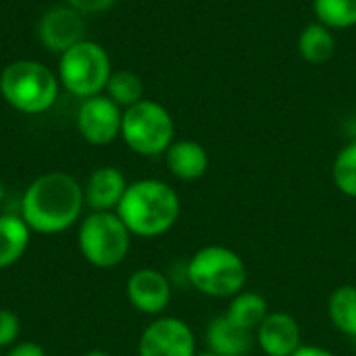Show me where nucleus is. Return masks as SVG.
<instances>
[{"label":"nucleus","mask_w":356,"mask_h":356,"mask_svg":"<svg viewBox=\"0 0 356 356\" xmlns=\"http://www.w3.org/2000/svg\"><path fill=\"white\" fill-rule=\"evenodd\" d=\"M58 77L40 60H13L0 73V94L19 113L42 115L58 98Z\"/></svg>","instance_id":"7ed1b4c3"},{"label":"nucleus","mask_w":356,"mask_h":356,"mask_svg":"<svg viewBox=\"0 0 356 356\" xmlns=\"http://www.w3.org/2000/svg\"><path fill=\"white\" fill-rule=\"evenodd\" d=\"M292 356H336L332 350L323 348V346H315V344H302Z\"/></svg>","instance_id":"a878e982"},{"label":"nucleus","mask_w":356,"mask_h":356,"mask_svg":"<svg viewBox=\"0 0 356 356\" xmlns=\"http://www.w3.org/2000/svg\"><path fill=\"white\" fill-rule=\"evenodd\" d=\"M181 202L177 192L161 179H140L127 186L117 215L131 236L159 238L179 219Z\"/></svg>","instance_id":"f03ea898"},{"label":"nucleus","mask_w":356,"mask_h":356,"mask_svg":"<svg viewBox=\"0 0 356 356\" xmlns=\"http://www.w3.org/2000/svg\"><path fill=\"white\" fill-rule=\"evenodd\" d=\"M190 286L209 298H234L246 286L248 271L242 257L219 244L202 246L186 267Z\"/></svg>","instance_id":"20e7f679"},{"label":"nucleus","mask_w":356,"mask_h":356,"mask_svg":"<svg viewBox=\"0 0 356 356\" xmlns=\"http://www.w3.org/2000/svg\"><path fill=\"white\" fill-rule=\"evenodd\" d=\"M79 250L98 269H111L125 261L131 246V232L117 211L92 213L79 227Z\"/></svg>","instance_id":"0eeeda50"},{"label":"nucleus","mask_w":356,"mask_h":356,"mask_svg":"<svg viewBox=\"0 0 356 356\" xmlns=\"http://www.w3.org/2000/svg\"><path fill=\"white\" fill-rule=\"evenodd\" d=\"M83 356H111L108 353H104V350H92V353H88V355Z\"/></svg>","instance_id":"bb28decb"},{"label":"nucleus","mask_w":356,"mask_h":356,"mask_svg":"<svg viewBox=\"0 0 356 356\" xmlns=\"http://www.w3.org/2000/svg\"><path fill=\"white\" fill-rule=\"evenodd\" d=\"M6 356H46V353L35 342H21L15 348H10V353Z\"/></svg>","instance_id":"393cba45"},{"label":"nucleus","mask_w":356,"mask_h":356,"mask_svg":"<svg viewBox=\"0 0 356 356\" xmlns=\"http://www.w3.org/2000/svg\"><path fill=\"white\" fill-rule=\"evenodd\" d=\"M83 202V190L73 175L60 171L44 173L25 190L21 219L31 232L60 234L77 223Z\"/></svg>","instance_id":"f257e3e1"},{"label":"nucleus","mask_w":356,"mask_h":356,"mask_svg":"<svg viewBox=\"0 0 356 356\" xmlns=\"http://www.w3.org/2000/svg\"><path fill=\"white\" fill-rule=\"evenodd\" d=\"M123 111L108 96L86 98L77 111V129L88 144L104 146L121 136Z\"/></svg>","instance_id":"1a4fd4ad"},{"label":"nucleus","mask_w":356,"mask_h":356,"mask_svg":"<svg viewBox=\"0 0 356 356\" xmlns=\"http://www.w3.org/2000/svg\"><path fill=\"white\" fill-rule=\"evenodd\" d=\"M353 342H355V346H356V338H355V340H353Z\"/></svg>","instance_id":"c756f323"},{"label":"nucleus","mask_w":356,"mask_h":356,"mask_svg":"<svg viewBox=\"0 0 356 356\" xmlns=\"http://www.w3.org/2000/svg\"><path fill=\"white\" fill-rule=\"evenodd\" d=\"M2 198H4V184L0 181V200H2Z\"/></svg>","instance_id":"c85d7f7f"},{"label":"nucleus","mask_w":356,"mask_h":356,"mask_svg":"<svg viewBox=\"0 0 356 356\" xmlns=\"http://www.w3.org/2000/svg\"><path fill=\"white\" fill-rule=\"evenodd\" d=\"M254 342L267 356H292L302 346L298 321L284 311H273L254 332Z\"/></svg>","instance_id":"f8f14e48"},{"label":"nucleus","mask_w":356,"mask_h":356,"mask_svg":"<svg viewBox=\"0 0 356 356\" xmlns=\"http://www.w3.org/2000/svg\"><path fill=\"white\" fill-rule=\"evenodd\" d=\"M196 356H219V355H217V353H213V350H209V348H207V350H202V353H196Z\"/></svg>","instance_id":"cd10ccee"},{"label":"nucleus","mask_w":356,"mask_h":356,"mask_svg":"<svg viewBox=\"0 0 356 356\" xmlns=\"http://www.w3.org/2000/svg\"><path fill=\"white\" fill-rule=\"evenodd\" d=\"M171 284L169 280L150 267L138 269L127 280V298L131 307L144 315H161L171 302Z\"/></svg>","instance_id":"9b49d317"},{"label":"nucleus","mask_w":356,"mask_h":356,"mask_svg":"<svg viewBox=\"0 0 356 356\" xmlns=\"http://www.w3.org/2000/svg\"><path fill=\"white\" fill-rule=\"evenodd\" d=\"M19 336V317L13 311L0 309V348L10 346Z\"/></svg>","instance_id":"5701e85b"},{"label":"nucleus","mask_w":356,"mask_h":356,"mask_svg":"<svg viewBox=\"0 0 356 356\" xmlns=\"http://www.w3.org/2000/svg\"><path fill=\"white\" fill-rule=\"evenodd\" d=\"M29 227L21 217L0 215V269L15 265L29 246Z\"/></svg>","instance_id":"f3484780"},{"label":"nucleus","mask_w":356,"mask_h":356,"mask_svg":"<svg viewBox=\"0 0 356 356\" xmlns=\"http://www.w3.org/2000/svg\"><path fill=\"white\" fill-rule=\"evenodd\" d=\"M69 6H73L75 10H79L81 15H88V13H100V10H106L111 8L117 0H65Z\"/></svg>","instance_id":"b1692460"},{"label":"nucleus","mask_w":356,"mask_h":356,"mask_svg":"<svg viewBox=\"0 0 356 356\" xmlns=\"http://www.w3.org/2000/svg\"><path fill=\"white\" fill-rule=\"evenodd\" d=\"M106 96L123 108L134 106L144 100V83L140 75L131 71H115L106 83Z\"/></svg>","instance_id":"aec40b11"},{"label":"nucleus","mask_w":356,"mask_h":356,"mask_svg":"<svg viewBox=\"0 0 356 356\" xmlns=\"http://www.w3.org/2000/svg\"><path fill=\"white\" fill-rule=\"evenodd\" d=\"M327 315L336 332L346 338H356V286H338L327 300Z\"/></svg>","instance_id":"a211bd4d"},{"label":"nucleus","mask_w":356,"mask_h":356,"mask_svg":"<svg viewBox=\"0 0 356 356\" xmlns=\"http://www.w3.org/2000/svg\"><path fill=\"white\" fill-rule=\"evenodd\" d=\"M83 29L86 23L81 13L69 4H60V6H52L42 15L38 25V38L44 48L63 54L65 50H69L71 46L83 40Z\"/></svg>","instance_id":"9d476101"},{"label":"nucleus","mask_w":356,"mask_h":356,"mask_svg":"<svg viewBox=\"0 0 356 356\" xmlns=\"http://www.w3.org/2000/svg\"><path fill=\"white\" fill-rule=\"evenodd\" d=\"M121 138L136 154H165L167 148L175 142V123L163 104L144 98L123 111Z\"/></svg>","instance_id":"423d86ee"},{"label":"nucleus","mask_w":356,"mask_h":356,"mask_svg":"<svg viewBox=\"0 0 356 356\" xmlns=\"http://www.w3.org/2000/svg\"><path fill=\"white\" fill-rule=\"evenodd\" d=\"M332 179L344 196L356 198V142H350L336 154Z\"/></svg>","instance_id":"4be33fe9"},{"label":"nucleus","mask_w":356,"mask_h":356,"mask_svg":"<svg viewBox=\"0 0 356 356\" xmlns=\"http://www.w3.org/2000/svg\"><path fill=\"white\" fill-rule=\"evenodd\" d=\"M298 52L311 65L327 63L336 52V38H334L332 29L319 21L307 25L298 38Z\"/></svg>","instance_id":"6ab92c4d"},{"label":"nucleus","mask_w":356,"mask_h":356,"mask_svg":"<svg viewBox=\"0 0 356 356\" xmlns=\"http://www.w3.org/2000/svg\"><path fill=\"white\" fill-rule=\"evenodd\" d=\"M167 169L181 181H196L209 169V152L194 140H177L165 152Z\"/></svg>","instance_id":"4468645a"},{"label":"nucleus","mask_w":356,"mask_h":356,"mask_svg":"<svg viewBox=\"0 0 356 356\" xmlns=\"http://www.w3.org/2000/svg\"><path fill=\"white\" fill-rule=\"evenodd\" d=\"M196 336L177 317H159L140 336V356H196Z\"/></svg>","instance_id":"6e6552de"},{"label":"nucleus","mask_w":356,"mask_h":356,"mask_svg":"<svg viewBox=\"0 0 356 356\" xmlns=\"http://www.w3.org/2000/svg\"><path fill=\"white\" fill-rule=\"evenodd\" d=\"M317 21L330 29H344L356 25V0H315Z\"/></svg>","instance_id":"412c9836"},{"label":"nucleus","mask_w":356,"mask_h":356,"mask_svg":"<svg viewBox=\"0 0 356 356\" xmlns=\"http://www.w3.org/2000/svg\"><path fill=\"white\" fill-rule=\"evenodd\" d=\"M207 348L219 356H248L254 342V334L236 327L225 315L215 317L207 327Z\"/></svg>","instance_id":"2eb2a0df"},{"label":"nucleus","mask_w":356,"mask_h":356,"mask_svg":"<svg viewBox=\"0 0 356 356\" xmlns=\"http://www.w3.org/2000/svg\"><path fill=\"white\" fill-rule=\"evenodd\" d=\"M127 186L129 184L125 175L117 167H100L92 171L86 184V190H83L86 204L92 209V213L117 211Z\"/></svg>","instance_id":"ddd939ff"},{"label":"nucleus","mask_w":356,"mask_h":356,"mask_svg":"<svg viewBox=\"0 0 356 356\" xmlns=\"http://www.w3.org/2000/svg\"><path fill=\"white\" fill-rule=\"evenodd\" d=\"M269 305L263 294L259 292H246L242 290L229 300V307L225 311V317L240 330L254 334L257 327L265 321L269 315Z\"/></svg>","instance_id":"dca6fc26"},{"label":"nucleus","mask_w":356,"mask_h":356,"mask_svg":"<svg viewBox=\"0 0 356 356\" xmlns=\"http://www.w3.org/2000/svg\"><path fill=\"white\" fill-rule=\"evenodd\" d=\"M113 75L108 52L92 40H81L58 58V81L60 86L77 96L92 98L106 90Z\"/></svg>","instance_id":"39448f33"}]
</instances>
